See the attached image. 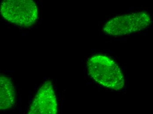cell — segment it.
Masks as SVG:
<instances>
[{
	"label": "cell",
	"mask_w": 153,
	"mask_h": 114,
	"mask_svg": "<svg viewBox=\"0 0 153 114\" xmlns=\"http://www.w3.org/2000/svg\"><path fill=\"white\" fill-rule=\"evenodd\" d=\"M88 72L97 83L110 90L118 91L125 86L123 71L116 62L103 54H96L88 60Z\"/></svg>",
	"instance_id": "6da1fadb"
},
{
	"label": "cell",
	"mask_w": 153,
	"mask_h": 114,
	"mask_svg": "<svg viewBox=\"0 0 153 114\" xmlns=\"http://www.w3.org/2000/svg\"><path fill=\"white\" fill-rule=\"evenodd\" d=\"M1 13L10 24L22 27L31 26L38 19V6L31 0H6L1 3Z\"/></svg>",
	"instance_id": "7a4b0ae2"
},
{
	"label": "cell",
	"mask_w": 153,
	"mask_h": 114,
	"mask_svg": "<svg viewBox=\"0 0 153 114\" xmlns=\"http://www.w3.org/2000/svg\"><path fill=\"white\" fill-rule=\"evenodd\" d=\"M152 22L151 15L145 11L118 15L107 21L104 33L114 37L126 36L145 29Z\"/></svg>",
	"instance_id": "3957f363"
},
{
	"label": "cell",
	"mask_w": 153,
	"mask_h": 114,
	"mask_svg": "<svg viewBox=\"0 0 153 114\" xmlns=\"http://www.w3.org/2000/svg\"><path fill=\"white\" fill-rule=\"evenodd\" d=\"M58 103L53 83L47 80L33 100L27 114H57Z\"/></svg>",
	"instance_id": "277c9868"
},
{
	"label": "cell",
	"mask_w": 153,
	"mask_h": 114,
	"mask_svg": "<svg viewBox=\"0 0 153 114\" xmlns=\"http://www.w3.org/2000/svg\"><path fill=\"white\" fill-rule=\"evenodd\" d=\"M16 101V91L13 80L6 75L0 76V109L12 108Z\"/></svg>",
	"instance_id": "5b68a950"
}]
</instances>
